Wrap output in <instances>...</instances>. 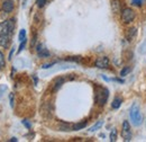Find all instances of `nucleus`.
<instances>
[{"instance_id": "f257e3e1", "label": "nucleus", "mask_w": 146, "mask_h": 142, "mask_svg": "<svg viewBox=\"0 0 146 142\" xmlns=\"http://www.w3.org/2000/svg\"><path fill=\"white\" fill-rule=\"evenodd\" d=\"M15 28V19L10 18L0 23V35H11Z\"/></svg>"}, {"instance_id": "f03ea898", "label": "nucleus", "mask_w": 146, "mask_h": 142, "mask_svg": "<svg viewBox=\"0 0 146 142\" xmlns=\"http://www.w3.org/2000/svg\"><path fill=\"white\" fill-rule=\"evenodd\" d=\"M129 115H130L131 122L134 125L138 126V125L142 124V113H141V109H139V106L137 103H134V105L131 106Z\"/></svg>"}, {"instance_id": "7ed1b4c3", "label": "nucleus", "mask_w": 146, "mask_h": 142, "mask_svg": "<svg viewBox=\"0 0 146 142\" xmlns=\"http://www.w3.org/2000/svg\"><path fill=\"white\" fill-rule=\"evenodd\" d=\"M109 96V91L107 88H102V87H98L96 91V102L99 106H104L107 103Z\"/></svg>"}, {"instance_id": "20e7f679", "label": "nucleus", "mask_w": 146, "mask_h": 142, "mask_svg": "<svg viewBox=\"0 0 146 142\" xmlns=\"http://www.w3.org/2000/svg\"><path fill=\"white\" fill-rule=\"evenodd\" d=\"M135 18V13L131 8H125L123 9L121 11V20L125 23V24H129L134 20Z\"/></svg>"}, {"instance_id": "39448f33", "label": "nucleus", "mask_w": 146, "mask_h": 142, "mask_svg": "<svg viewBox=\"0 0 146 142\" xmlns=\"http://www.w3.org/2000/svg\"><path fill=\"white\" fill-rule=\"evenodd\" d=\"M121 135L125 141H130L131 140V130L128 121L123 122V130H121Z\"/></svg>"}, {"instance_id": "423d86ee", "label": "nucleus", "mask_w": 146, "mask_h": 142, "mask_svg": "<svg viewBox=\"0 0 146 142\" xmlns=\"http://www.w3.org/2000/svg\"><path fill=\"white\" fill-rule=\"evenodd\" d=\"M94 66L99 69H106L109 67V59L107 56H101V58H98L96 60V63Z\"/></svg>"}, {"instance_id": "0eeeda50", "label": "nucleus", "mask_w": 146, "mask_h": 142, "mask_svg": "<svg viewBox=\"0 0 146 142\" xmlns=\"http://www.w3.org/2000/svg\"><path fill=\"white\" fill-rule=\"evenodd\" d=\"M2 10L6 14L11 13L14 10V2H13V0H5L2 2Z\"/></svg>"}, {"instance_id": "6e6552de", "label": "nucleus", "mask_w": 146, "mask_h": 142, "mask_svg": "<svg viewBox=\"0 0 146 142\" xmlns=\"http://www.w3.org/2000/svg\"><path fill=\"white\" fill-rule=\"evenodd\" d=\"M36 51H37V54H38L39 58H48V56H50V52H48L46 49H44L43 45H42L40 43L37 44Z\"/></svg>"}, {"instance_id": "1a4fd4ad", "label": "nucleus", "mask_w": 146, "mask_h": 142, "mask_svg": "<svg viewBox=\"0 0 146 142\" xmlns=\"http://www.w3.org/2000/svg\"><path fill=\"white\" fill-rule=\"evenodd\" d=\"M10 44V36L9 35H0V46L3 49H7Z\"/></svg>"}, {"instance_id": "9d476101", "label": "nucleus", "mask_w": 146, "mask_h": 142, "mask_svg": "<svg viewBox=\"0 0 146 142\" xmlns=\"http://www.w3.org/2000/svg\"><path fill=\"white\" fill-rule=\"evenodd\" d=\"M136 34H137V29H136L135 27L129 28L127 31V33H126V38H127L128 42H131V41L136 37Z\"/></svg>"}, {"instance_id": "9b49d317", "label": "nucleus", "mask_w": 146, "mask_h": 142, "mask_svg": "<svg viewBox=\"0 0 146 142\" xmlns=\"http://www.w3.org/2000/svg\"><path fill=\"white\" fill-rule=\"evenodd\" d=\"M121 103H123V99H121L120 97H116V98L113 99V102L111 103V107H112L113 109H117V108L120 107Z\"/></svg>"}, {"instance_id": "f8f14e48", "label": "nucleus", "mask_w": 146, "mask_h": 142, "mask_svg": "<svg viewBox=\"0 0 146 142\" xmlns=\"http://www.w3.org/2000/svg\"><path fill=\"white\" fill-rule=\"evenodd\" d=\"M111 6H112V10H113V13L117 14V13L120 11V1H119V0H112Z\"/></svg>"}, {"instance_id": "ddd939ff", "label": "nucleus", "mask_w": 146, "mask_h": 142, "mask_svg": "<svg viewBox=\"0 0 146 142\" xmlns=\"http://www.w3.org/2000/svg\"><path fill=\"white\" fill-rule=\"evenodd\" d=\"M87 126V121H83L81 123H76V124L72 125V131H79V130H82Z\"/></svg>"}, {"instance_id": "4468645a", "label": "nucleus", "mask_w": 146, "mask_h": 142, "mask_svg": "<svg viewBox=\"0 0 146 142\" xmlns=\"http://www.w3.org/2000/svg\"><path fill=\"white\" fill-rule=\"evenodd\" d=\"M64 81H65V79H64V78H58V79L55 81V85H54V88H53V90H54V91L58 90V89L62 87V85L64 84Z\"/></svg>"}, {"instance_id": "2eb2a0df", "label": "nucleus", "mask_w": 146, "mask_h": 142, "mask_svg": "<svg viewBox=\"0 0 146 142\" xmlns=\"http://www.w3.org/2000/svg\"><path fill=\"white\" fill-rule=\"evenodd\" d=\"M102 124H104V122H102V121H99V122H97V123L93 125V126H91V127L89 129V132H94L96 130L100 129V127L102 126Z\"/></svg>"}, {"instance_id": "dca6fc26", "label": "nucleus", "mask_w": 146, "mask_h": 142, "mask_svg": "<svg viewBox=\"0 0 146 142\" xmlns=\"http://www.w3.org/2000/svg\"><path fill=\"white\" fill-rule=\"evenodd\" d=\"M117 140V130L116 129H112L111 132H110V141L115 142Z\"/></svg>"}, {"instance_id": "f3484780", "label": "nucleus", "mask_w": 146, "mask_h": 142, "mask_svg": "<svg viewBox=\"0 0 146 142\" xmlns=\"http://www.w3.org/2000/svg\"><path fill=\"white\" fill-rule=\"evenodd\" d=\"M130 71H131V68H130V67H125L123 70L120 71V77H125V76H127Z\"/></svg>"}, {"instance_id": "a211bd4d", "label": "nucleus", "mask_w": 146, "mask_h": 142, "mask_svg": "<svg viewBox=\"0 0 146 142\" xmlns=\"http://www.w3.org/2000/svg\"><path fill=\"white\" fill-rule=\"evenodd\" d=\"M18 40L20 42H23L24 40H26V31H25V29H21V31L19 32Z\"/></svg>"}, {"instance_id": "6ab92c4d", "label": "nucleus", "mask_w": 146, "mask_h": 142, "mask_svg": "<svg viewBox=\"0 0 146 142\" xmlns=\"http://www.w3.org/2000/svg\"><path fill=\"white\" fill-rule=\"evenodd\" d=\"M5 64H6V61H5V56H3V53L0 51V66L3 68V67H5Z\"/></svg>"}, {"instance_id": "aec40b11", "label": "nucleus", "mask_w": 146, "mask_h": 142, "mask_svg": "<svg viewBox=\"0 0 146 142\" xmlns=\"http://www.w3.org/2000/svg\"><path fill=\"white\" fill-rule=\"evenodd\" d=\"M66 61H74V62H80V56H70L65 59Z\"/></svg>"}, {"instance_id": "412c9836", "label": "nucleus", "mask_w": 146, "mask_h": 142, "mask_svg": "<svg viewBox=\"0 0 146 142\" xmlns=\"http://www.w3.org/2000/svg\"><path fill=\"white\" fill-rule=\"evenodd\" d=\"M46 1H47V0H36V3L39 8H42V7H44V6H45Z\"/></svg>"}, {"instance_id": "4be33fe9", "label": "nucleus", "mask_w": 146, "mask_h": 142, "mask_svg": "<svg viewBox=\"0 0 146 142\" xmlns=\"http://www.w3.org/2000/svg\"><path fill=\"white\" fill-rule=\"evenodd\" d=\"M25 44H26V40H24L23 42H20V45H19V49H18V53H20V52L24 50V48H25Z\"/></svg>"}, {"instance_id": "5701e85b", "label": "nucleus", "mask_w": 146, "mask_h": 142, "mask_svg": "<svg viewBox=\"0 0 146 142\" xmlns=\"http://www.w3.org/2000/svg\"><path fill=\"white\" fill-rule=\"evenodd\" d=\"M56 62H51V63H46V64H43V69H48V68H51V67H53Z\"/></svg>"}, {"instance_id": "b1692460", "label": "nucleus", "mask_w": 146, "mask_h": 142, "mask_svg": "<svg viewBox=\"0 0 146 142\" xmlns=\"http://www.w3.org/2000/svg\"><path fill=\"white\" fill-rule=\"evenodd\" d=\"M21 123L26 126V129H31V123H29L27 120H23V121H21Z\"/></svg>"}, {"instance_id": "393cba45", "label": "nucleus", "mask_w": 146, "mask_h": 142, "mask_svg": "<svg viewBox=\"0 0 146 142\" xmlns=\"http://www.w3.org/2000/svg\"><path fill=\"white\" fill-rule=\"evenodd\" d=\"M143 3V0H133V5L135 6H142Z\"/></svg>"}, {"instance_id": "a878e982", "label": "nucleus", "mask_w": 146, "mask_h": 142, "mask_svg": "<svg viewBox=\"0 0 146 142\" xmlns=\"http://www.w3.org/2000/svg\"><path fill=\"white\" fill-rule=\"evenodd\" d=\"M14 53H15V48H13V49L10 50V52H9V56H8V60H11V59H13Z\"/></svg>"}, {"instance_id": "bb28decb", "label": "nucleus", "mask_w": 146, "mask_h": 142, "mask_svg": "<svg viewBox=\"0 0 146 142\" xmlns=\"http://www.w3.org/2000/svg\"><path fill=\"white\" fill-rule=\"evenodd\" d=\"M9 99H10V107H14V95L13 94L9 95Z\"/></svg>"}, {"instance_id": "cd10ccee", "label": "nucleus", "mask_w": 146, "mask_h": 142, "mask_svg": "<svg viewBox=\"0 0 146 142\" xmlns=\"http://www.w3.org/2000/svg\"><path fill=\"white\" fill-rule=\"evenodd\" d=\"M9 141H11V142H13V141H14V142H17L18 140H17V138H11V139H10Z\"/></svg>"}, {"instance_id": "c85d7f7f", "label": "nucleus", "mask_w": 146, "mask_h": 142, "mask_svg": "<svg viewBox=\"0 0 146 142\" xmlns=\"http://www.w3.org/2000/svg\"><path fill=\"white\" fill-rule=\"evenodd\" d=\"M34 81H35V85H37V77L34 76Z\"/></svg>"}, {"instance_id": "c756f323", "label": "nucleus", "mask_w": 146, "mask_h": 142, "mask_svg": "<svg viewBox=\"0 0 146 142\" xmlns=\"http://www.w3.org/2000/svg\"><path fill=\"white\" fill-rule=\"evenodd\" d=\"M1 69H2V67H1V66H0V70H1Z\"/></svg>"}]
</instances>
